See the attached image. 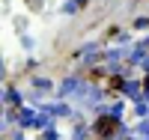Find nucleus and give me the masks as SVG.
<instances>
[{
  "mask_svg": "<svg viewBox=\"0 0 149 140\" xmlns=\"http://www.w3.org/2000/svg\"><path fill=\"white\" fill-rule=\"evenodd\" d=\"M95 134H102V137L116 134V119L113 116H98L95 119Z\"/></svg>",
  "mask_w": 149,
  "mask_h": 140,
  "instance_id": "f257e3e1",
  "label": "nucleus"
}]
</instances>
